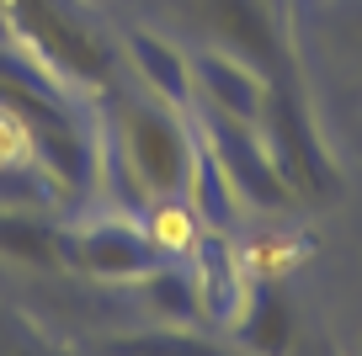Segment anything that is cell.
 Masks as SVG:
<instances>
[{
	"label": "cell",
	"mask_w": 362,
	"mask_h": 356,
	"mask_svg": "<svg viewBox=\"0 0 362 356\" xmlns=\"http://www.w3.org/2000/svg\"><path fill=\"white\" fill-rule=\"evenodd\" d=\"M181 202L192 208V218L203 223V229H218V234L235 229L240 197H235V186H229V170H224V160H218L214 138L197 128V117H192V170H187Z\"/></svg>",
	"instance_id": "8fae6325"
},
{
	"label": "cell",
	"mask_w": 362,
	"mask_h": 356,
	"mask_svg": "<svg viewBox=\"0 0 362 356\" xmlns=\"http://www.w3.org/2000/svg\"><path fill=\"white\" fill-rule=\"evenodd\" d=\"M325 16H330V32L341 37V48L351 54V64L362 69V0H341Z\"/></svg>",
	"instance_id": "9a60e30c"
},
{
	"label": "cell",
	"mask_w": 362,
	"mask_h": 356,
	"mask_svg": "<svg viewBox=\"0 0 362 356\" xmlns=\"http://www.w3.org/2000/svg\"><path fill=\"white\" fill-rule=\"evenodd\" d=\"M102 112V155H117L134 181V202L181 197L192 170V112L165 107L155 96L107 90Z\"/></svg>",
	"instance_id": "6da1fadb"
},
{
	"label": "cell",
	"mask_w": 362,
	"mask_h": 356,
	"mask_svg": "<svg viewBox=\"0 0 362 356\" xmlns=\"http://www.w3.org/2000/svg\"><path fill=\"white\" fill-rule=\"evenodd\" d=\"M187 266H192V282H197V303H203V324L214 330H229L245 303V287H250V271L240 261V250L229 245V234L218 229H203L197 245L187 250Z\"/></svg>",
	"instance_id": "ba28073f"
},
{
	"label": "cell",
	"mask_w": 362,
	"mask_h": 356,
	"mask_svg": "<svg viewBox=\"0 0 362 356\" xmlns=\"http://www.w3.org/2000/svg\"><path fill=\"white\" fill-rule=\"evenodd\" d=\"M134 287H139V303L155 314V324H203V303H197V282H192V266H187V261L165 256L160 266H149Z\"/></svg>",
	"instance_id": "7c38bea8"
},
{
	"label": "cell",
	"mask_w": 362,
	"mask_h": 356,
	"mask_svg": "<svg viewBox=\"0 0 362 356\" xmlns=\"http://www.w3.org/2000/svg\"><path fill=\"white\" fill-rule=\"evenodd\" d=\"M0 256L64 271V261H59V229L43 218H27L22 208H0Z\"/></svg>",
	"instance_id": "5bb4252c"
},
{
	"label": "cell",
	"mask_w": 362,
	"mask_h": 356,
	"mask_svg": "<svg viewBox=\"0 0 362 356\" xmlns=\"http://www.w3.org/2000/svg\"><path fill=\"white\" fill-rule=\"evenodd\" d=\"M208 22L218 32V48L250 59L261 75L298 64L293 59V37H288V16L283 0H208Z\"/></svg>",
	"instance_id": "8992f818"
},
{
	"label": "cell",
	"mask_w": 362,
	"mask_h": 356,
	"mask_svg": "<svg viewBox=\"0 0 362 356\" xmlns=\"http://www.w3.org/2000/svg\"><path fill=\"white\" fill-rule=\"evenodd\" d=\"M59 261L64 271H80L90 282H139L165 256L134 213H112V218H86L59 229Z\"/></svg>",
	"instance_id": "277c9868"
},
{
	"label": "cell",
	"mask_w": 362,
	"mask_h": 356,
	"mask_svg": "<svg viewBox=\"0 0 362 356\" xmlns=\"http://www.w3.org/2000/svg\"><path fill=\"white\" fill-rule=\"evenodd\" d=\"M102 356H229V345L197 335L192 324H155L134 335H107Z\"/></svg>",
	"instance_id": "4fadbf2b"
},
{
	"label": "cell",
	"mask_w": 362,
	"mask_h": 356,
	"mask_svg": "<svg viewBox=\"0 0 362 356\" xmlns=\"http://www.w3.org/2000/svg\"><path fill=\"white\" fill-rule=\"evenodd\" d=\"M192 117L214 138L218 160L229 170V186H235V197L245 208H261V213L298 208L288 181H283V170H277V160H272V144L261 134V123H240V117H224V112H208V107H192Z\"/></svg>",
	"instance_id": "5b68a950"
},
{
	"label": "cell",
	"mask_w": 362,
	"mask_h": 356,
	"mask_svg": "<svg viewBox=\"0 0 362 356\" xmlns=\"http://www.w3.org/2000/svg\"><path fill=\"white\" fill-rule=\"evenodd\" d=\"M224 335L250 356H288V345H293V303H288L283 277H250L245 303H240L235 324Z\"/></svg>",
	"instance_id": "9c48e42d"
},
{
	"label": "cell",
	"mask_w": 362,
	"mask_h": 356,
	"mask_svg": "<svg viewBox=\"0 0 362 356\" xmlns=\"http://www.w3.org/2000/svg\"><path fill=\"white\" fill-rule=\"evenodd\" d=\"M261 134H267L272 160H277V170H283V181H288L298 208H320V202H330L341 191V165L325 149V134H320V123H315V107H309L298 64L272 75Z\"/></svg>",
	"instance_id": "3957f363"
},
{
	"label": "cell",
	"mask_w": 362,
	"mask_h": 356,
	"mask_svg": "<svg viewBox=\"0 0 362 356\" xmlns=\"http://www.w3.org/2000/svg\"><path fill=\"white\" fill-rule=\"evenodd\" d=\"M192 96H197L192 107L224 112V117H240V123H261L272 80L250 59L229 54V48H203V54H192Z\"/></svg>",
	"instance_id": "52a82bcc"
},
{
	"label": "cell",
	"mask_w": 362,
	"mask_h": 356,
	"mask_svg": "<svg viewBox=\"0 0 362 356\" xmlns=\"http://www.w3.org/2000/svg\"><path fill=\"white\" fill-rule=\"evenodd\" d=\"M128 64H134V75L144 80V90L155 101H165V107H181L192 112V54L187 48H176L170 37L149 32V27H134L128 32Z\"/></svg>",
	"instance_id": "30bf717a"
},
{
	"label": "cell",
	"mask_w": 362,
	"mask_h": 356,
	"mask_svg": "<svg viewBox=\"0 0 362 356\" xmlns=\"http://www.w3.org/2000/svg\"><path fill=\"white\" fill-rule=\"evenodd\" d=\"M0 27H6L16 54H27L59 85L90 90V96L112 90L117 59L86 27V16H75L64 0H0Z\"/></svg>",
	"instance_id": "7a4b0ae2"
}]
</instances>
